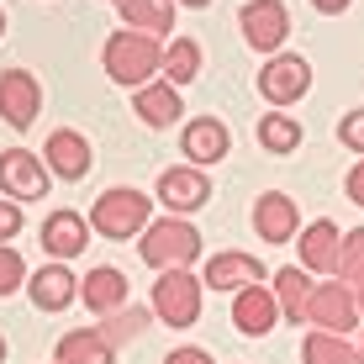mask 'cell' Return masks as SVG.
I'll use <instances>...</instances> for the list:
<instances>
[{
    "instance_id": "6da1fadb",
    "label": "cell",
    "mask_w": 364,
    "mask_h": 364,
    "mask_svg": "<svg viewBox=\"0 0 364 364\" xmlns=\"http://www.w3.org/2000/svg\"><path fill=\"white\" fill-rule=\"evenodd\" d=\"M100 64H106V74L117 85H132V90H143L148 80H154L159 69H164V43L148 32H117L106 37V48H100Z\"/></svg>"
},
{
    "instance_id": "7a4b0ae2",
    "label": "cell",
    "mask_w": 364,
    "mask_h": 364,
    "mask_svg": "<svg viewBox=\"0 0 364 364\" xmlns=\"http://www.w3.org/2000/svg\"><path fill=\"white\" fill-rule=\"evenodd\" d=\"M137 254H143V264L159 269V274L164 269H191L200 259V232L185 217H159V222H148Z\"/></svg>"
},
{
    "instance_id": "3957f363",
    "label": "cell",
    "mask_w": 364,
    "mask_h": 364,
    "mask_svg": "<svg viewBox=\"0 0 364 364\" xmlns=\"http://www.w3.org/2000/svg\"><path fill=\"white\" fill-rule=\"evenodd\" d=\"M148 222H154V200L143 191H106L90 206V228L100 237H111V243H122V237H143Z\"/></svg>"
},
{
    "instance_id": "277c9868",
    "label": "cell",
    "mask_w": 364,
    "mask_h": 364,
    "mask_svg": "<svg viewBox=\"0 0 364 364\" xmlns=\"http://www.w3.org/2000/svg\"><path fill=\"white\" fill-rule=\"evenodd\" d=\"M200 301H206V285H200L191 269H164L154 280V317L164 322V328H196Z\"/></svg>"
},
{
    "instance_id": "5b68a950",
    "label": "cell",
    "mask_w": 364,
    "mask_h": 364,
    "mask_svg": "<svg viewBox=\"0 0 364 364\" xmlns=\"http://www.w3.org/2000/svg\"><path fill=\"white\" fill-rule=\"evenodd\" d=\"M306 322H317L322 333H354L359 328V296H354V285L348 280H333L328 285H317V291H311V311H306Z\"/></svg>"
},
{
    "instance_id": "8992f818",
    "label": "cell",
    "mask_w": 364,
    "mask_h": 364,
    "mask_svg": "<svg viewBox=\"0 0 364 364\" xmlns=\"http://www.w3.org/2000/svg\"><path fill=\"white\" fill-rule=\"evenodd\" d=\"M237 27H243L248 48H259V53H280L285 37H291V11L280 6V0H248L243 11H237Z\"/></svg>"
},
{
    "instance_id": "52a82bcc",
    "label": "cell",
    "mask_w": 364,
    "mask_h": 364,
    "mask_svg": "<svg viewBox=\"0 0 364 364\" xmlns=\"http://www.w3.org/2000/svg\"><path fill=\"white\" fill-rule=\"evenodd\" d=\"M48 185H53V169L37 154H27V148H6L0 154V191L11 200H43Z\"/></svg>"
},
{
    "instance_id": "ba28073f",
    "label": "cell",
    "mask_w": 364,
    "mask_h": 364,
    "mask_svg": "<svg viewBox=\"0 0 364 364\" xmlns=\"http://www.w3.org/2000/svg\"><path fill=\"white\" fill-rule=\"evenodd\" d=\"M311 90V64L301 53H274L264 69H259V95L269 100V106H291Z\"/></svg>"
},
{
    "instance_id": "9c48e42d",
    "label": "cell",
    "mask_w": 364,
    "mask_h": 364,
    "mask_svg": "<svg viewBox=\"0 0 364 364\" xmlns=\"http://www.w3.org/2000/svg\"><path fill=\"white\" fill-rule=\"evenodd\" d=\"M37 111H43V85L27 69H6L0 74V122L21 132L37 122Z\"/></svg>"
},
{
    "instance_id": "30bf717a",
    "label": "cell",
    "mask_w": 364,
    "mask_h": 364,
    "mask_svg": "<svg viewBox=\"0 0 364 364\" xmlns=\"http://www.w3.org/2000/svg\"><path fill=\"white\" fill-rule=\"evenodd\" d=\"M159 200L169 206V217H185V211H200L211 200V180H206V169H196V164H174L159 174Z\"/></svg>"
},
{
    "instance_id": "8fae6325",
    "label": "cell",
    "mask_w": 364,
    "mask_h": 364,
    "mask_svg": "<svg viewBox=\"0 0 364 364\" xmlns=\"http://www.w3.org/2000/svg\"><path fill=\"white\" fill-rule=\"evenodd\" d=\"M90 217H80V211H69V206H58V211H48V222H43V248L64 264V259H80L85 248H90Z\"/></svg>"
},
{
    "instance_id": "7c38bea8",
    "label": "cell",
    "mask_w": 364,
    "mask_h": 364,
    "mask_svg": "<svg viewBox=\"0 0 364 364\" xmlns=\"http://www.w3.org/2000/svg\"><path fill=\"white\" fill-rule=\"evenodd\" d=\"M296 254H301V269L306 274H338V254H343V232L333 222H306L296 237Z\"/></svg>"
},
{
    "instance_id": "4fadbf2b",
    "label": "cell",
    "mask_w": 364,
    "mask_h": 364,
    "mask_svg": "<svg viewBox=\"0 0 364 364\" xmlns=\"http://www.w3.org/2000/svg\"><path fill=\"white\" fill-rule=\"evenodd\" d=\"M254 232L264 237V243H291V237H301V211L296 200L285 191H264L254 200Z\"/></svg>"
},
{
    "instance_id": "5bb4252c",
    "label": "cell",
    "mask_w": 364,
    "mask_h": 364,
    "mask_svg": "<svg viewBox=\"0 0 364 364\" xmlns=\"http://www.w3.org/2000/svg\"><path fill=\"white\" fill-rule=\"evenodd\" d=\"M43 164L53 169L58 180H85V174H90V143L74 127H58V132H48V143H43Z\"/></svg>"
},
{
    "instance_id": "9a60e30c",
    "label": "cell",
    "mask_w": 364,
    "mask_h": 364,
    "mask_svg": "<svg viewBox=\"0 0 364 364\" xmlns=\"http://www.w3.org/2000/svg\"><path fill=\"white\" fill-rule=\"evenodd\" d=\"M274 322H280V301H274V291H264V285H243V291L232 296V328L237 333L264 338Z\"/></svg>"
},
{
    "instance_id": "2e32d148",
    "label": "cell",
    "mask_w": 364,
    "mask_h": 364,
    "mask_svg": "<svg viewBox=\"0 0 364 364\" xmlns=\"http://www.w3.org/2000/svg\"><path fill=\"white\" fill-rule=\"evenodd\" d=\"M80 301H85L90 311H100V317H111V311H122V306L132 301V285H127V274H122V269L95 264V269L80 280Z\"/></svg>"
},
{
    "instance_id": "e0dca14e",
    "label": "cell",
    "mask_w": 364,
    "mask_h": 364,
    "mask_svg": "<svg viewBox=\"0 0 364 364\" xmlns=\"http://www.w3.org/2000/svg\"><path fill=\"white\" fill-rule=\"evenodd\" d=\"M27 296L37 301V311H64V306H74V301H80V280H74L69 264H48V269L32 274Z\"/></svg>"
},
{
    "instance_id": "ac0fdd59",
    "label": "cell",
    "mask_w": 364,
    "mask_h": 364,
    "mask_svg": "<svg viewBox=\"0 0 364 364\" xmlns=\"http://www.w3.org/2000/svg\"><path fill=\"white\" fill-rule=\"evenodd\" d=\"M180 148H185L191 164H222L228 148H232V137H228V127H222L217 117H200V122H191V127L180 132Z\"/></svg>"
},
{
    "instance_id": "d6986e66",
    "label": "cell",
    "mask_w": 364,
    "mask_h": 364,
    "mask_svg": "<svg viewBox=\"0 0 364 364\" xmlns=\"http://www.w3.org/2000/svg\"><path fill=\"white\" fill-rule=\"evenodd\" d=\"M264 280V264L254 254H217L206 264V291H243V285H259Z\"/></svg>"
},
{
    "instance_id": "ffe728a7",
    "label": "cell",
    "mask_w": 364,
    "mask_h": 364,
    "mask_svg": "<svg viewBox=\"0 0 364 364\" xmlns=\"http://www.w3.org/2000/svg\"><path fill=\"white\" fill-rule=\"evenodd\" d=\"M132 106H137V117H143L148 127H169V122H180V117H185L180 85H169V80H154V85H143Z\"/></svg>"
},
{
    "instance_id": "44dd1931",
    "label": "cell",
    "mask_w": 364,
    "mask_h": 364,
    "mask_svg": "<svg viewBox=\"0 0 364 364\" xmlns=\"http://www.w3.org/2000/svg\"><path fill=\"white\" fill-rule=\"evenodd\" d=\"M111 359H117V343H111L100 328H85V333L58 338V359L53 364H111Z\"/></svg>"
},
{
    "instance_id": "7402d4cb",
    "label": "cell",
    "mask_w": 364,
    "mask_h": 364,
    "mask_svg": "<svg viewBox=\"0 0 364 364\" xmlns=\"http://www.w3.org/2000/svg\"><path fill=\"white\" fill-rule=\"evenodd\" d=\"M311 291L317 285L306 280V269H280L274 274V301H280V317H291V322H306V311H311Z\"/></svg>"
},
{
    "instance_id": "603a6c76",
    "label": "cell",
    "mask_w": 364,
    "mask_h": 364,
    "mask_svg": "<svg viewBox=\"0 0 364 364\" xmlns=\"http://www.w3.org/2000/svg\"><path fill=\"white\" fill-rule=\"evenodd\" d=\"M122 6V21L132 32H148V37H164L174 27V0H117Z\"/></svg>"
},
{
    "instance_id": "cb8c5ba5",
    "label": "cell",
    "mask_w": 364,
    "mask_h": 364,
    "mask_svg": "<svg viewBox=\"0 0 364 364\" xmlns=\"http://www.w3.org/2000/svg\"><path fill=\"white\" fill-rule=\"evenodd\" d=\"M196 74H200V43L196 37H174L164 48V80L169 85H191Z\"/></svg>"
},
{
    "instance_id": "d4e9b609",
    "label": "cell",
    "mask_w": 364,
    "mask_h": 364,
    "mask_svg": "<svg viewBox=\"0 0 364 364\" xmlns=\"http://www.w3.org/2000/svg\"><path fill=\"white\" fill-rule=\"evenodd\" d=\"M301 359L306 364H359V354L343 343L338 333H306V343H301Z\"/></svg>"
},
{
    "instance_id": "484cf974",
    "label": "cell",
    "mask_w": 364,
    "mask_h": 364,
    "mask_svg": "<svg viewBox=\"0 0 364 364\" xmlns=\"http://www.w3.org/2000/svg\"><path fill=\"white\" fill-rule=\"evenodd\" d=\"M259 143H264L269 154H296L301 148V122H291L285 111H269V117H259Z\"/></svg>"
},
{
    "instance_id": "4316f807",
    "label": "cell",
    "mask_w": 364,
    "mask_h": 364,
    "mask_svg": "<svg viewBox=\"0 0 364 364\" xmlns=\"http://www.w3.org/2000/svg\"><path fill=\"white\" fill-rule=\"evenodd\" d=\"M338 280L364 285V228L343 232V254H338Z\"/></svg>"
},
{
    "instance_id": "83f0119b",
    "label": "cell",
    "mask_w": 364,
    "mask_h": 364,
    "mask_svg": "<svg viewBox=\"0 0 364 364\" xmlns=\"http://www.w3.org/2000/svg\"><path fill=\"white\" fill-rule=\"evenodd\" d=\"M143 322H148V311H137L132 301H127L122 311H111V317L100 322V333H106L111 343H122V338H137V333H143Z\"/></svg>"
},
{
    "instance_id": "f1b7e54d",
    "label": "cell",
    "mask_w": 364,
    "mask_h": 364,
    "mask_svg": "<svg viewBox=\"0 0 364 364\" xmlns=\"http://www.w3.org/2000/svg\"><path fill=\"white\" fill-rule=\"evenodd\" d=\"M21 280H27V264H21V254H16V248H6V243H0V296L21 291Z\"/></svg>"
},
{
    "instance_id": "f546056e",
    "label": "cell",
    "mask_w": 364,
    "mask_h": 364,
    "mask_svg": "<svg viewBox=\"0 0 364 364\" xmlns=\"http://www.w3.org/2000/svg\"><path fill=\"white\" fill-rule=\"evenodd\" d=\"M338 137H343V148H354V154L364 159V106L348 111V117L338 122Z\"/></svg>"
},
{
    "instance_id": "4dcf8cb0",
    "label": "cell",
    "mask_w": 364,
    "mask_h": 364,
    "mask_svg": "<svg viewBox=\"0 0 364 364\" xmlns=\"http://www.w3.org/2000/svg\"><path fill=\"white\" fill-rule=\"evenodd\" d=\"M21 222H27V217H21V206H11V200H0V243H11V237L21 232Z\"/></svg>"
},
{
    "instance_id": "1f68e13d",
    "label": "cell",
    "mask_w": 364,
    "mask_h": 364,
    "mask_svg": "<svg viewBox=\"0 0 364 364\" xmlns=\"http://www.w3.org/2000/svg\"><path fill=\"white\" fill-rule=\"evenodd\" d=\"M164 364H217V359H211L206 348H196V343H180V348L164 354Z\"/></svg>"
},
{
    "instance_id": "d6a6232c",
    "label": "cell",
    "mask_w": 364,
    "mask_h": 364,
    "mask_svg": "<svg viewBox=\"0 0 364 364\" xmlns=\"http://www.w3.org/2000/svg\"><path fill=\"white\" fill-rule=\"evenodd\" d=\"M343 191H348V200H354V206H364V164H354V169H348Z\"/></svg>"
},
{
    "instance_id": "836d02e7",
    "label": "cell",
    "mask_w": 364,
    "mask_h": 364,
    "mask_svg": "<svg viewBox=\"0 0 364 364\" xmlns=\"http://www.w3.org/2000/svg\"><path fill=\"white\" fill-rule=\"evenodd\" d=\"M311 6H317L322 16H338V11H348V0H311Z\"/></svg>"
},
{
    "instance_id": "e575fe53",
    "label": "cell",
    "mask_w": 364,
    "mask_h": 364,
    "mask_svg": "<svg viewBox=\"0 0 364 364\" xmlns=\"http://www.w3.org/2000/svg\"><path fill=\"white\" fill-rule=\"evenodd\" d=\"M354 296H359V317H364V285H354Z\"/></svg>"
},
{
    "instance_id": "d590c367",
    "label": "cell",
    "mask_w": 364,
    "mask_h": 364,
    "mask_svg": "<svg viewBox=\"0 0 364 364\" xmlns=\"http://www.w3.org/2000/svg\"><path fill=\"white\" fill-rule=\"evenodd\" d=\"M180 6H211V0H180Z\"/></svg>"
},
{
    "instance_id": "8d00e7d4",
    "label": "cell",
    "mask_w": 364,
    "mask_h": 364,
    "mask_svg": "<svg viewBox=\"0 0 364 364\" xmlns=\"http://www.w3.org/2000/svg\"><path fill=\"white\" fill-rule=\"evenodd\" d=\"M354 354H359V364H364V338H359V348H354Z\"/></svg>"
},
{
    "instance_id": "74e56055",
    "label": "cell",
    "mask_w": 364,
    "mask_h": 364,
    "mask_svg": "<svg viewBox=\"0 0 364 364\" xmlns=\"http://www.w3.org/2000/svg\"><path fill=\"white\" fill-rule=\"evenodd\" d=\"M0 364H6V338H0Z\"/></svg>"
},
{
    "instance_id": "f35d334b",
    "label": "cell",
    "mask_w": 364,
    "mask_h": 364,
    "mask_svg": "<svg viewBox=\"0 0 364 364\" xmlns=\"http://www.w3.org/2000/svg\"><path fill=\"white\" fill-rule=\"evenodd\" d=\"M0 32H6V11H0Z\"/></svg>"
}]
</instances>
